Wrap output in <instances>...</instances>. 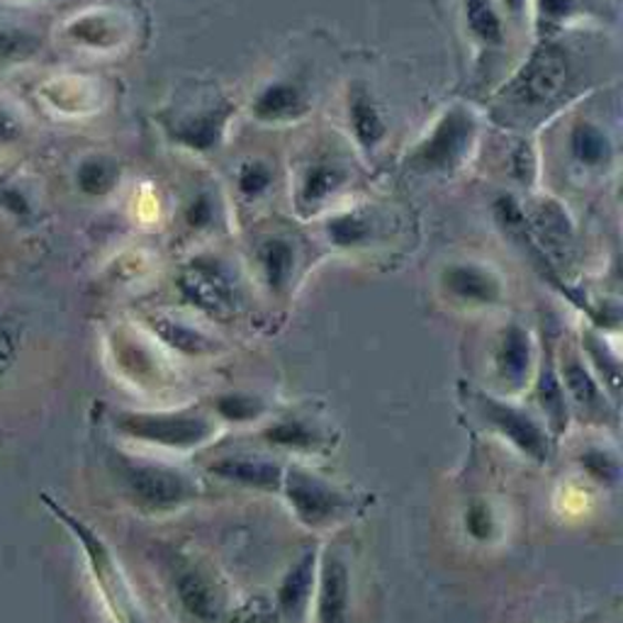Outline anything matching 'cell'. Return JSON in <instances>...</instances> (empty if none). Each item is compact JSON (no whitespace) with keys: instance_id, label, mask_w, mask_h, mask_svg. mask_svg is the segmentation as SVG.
I'll list each match as a JSON object with an SVG mask.
<instances>
[{"instance_id":"ba28073f","label":"cell","mask_w":623,"mask_h":623,"mask_svg":"<svg viewBox=\"0 0 623 623\" xmlns=\"http://www.w3.org/2000/svg\"><path fill=\"white\" fill-rule=\"evenodd\" d=\"M570 59L558 46H546L531 56V62L524 66L521 74L514 78L509 88V98L524 110H538L548 105L568 86Z\"/></svg>"},{"instance_id":"8fae6325","label":"cell","mask_w":623,"mask_h":623,"mask_svg":"<svg viewBox=\"0 0 623 623\" xmlns=\"http://www.w3.org/2000/svg\"><path fill=\"white\" fill-rule=\"evenodd\" d=\"M232 105L226 101L208 103L198 110H188L171 119L166 129L171 131V139L190 151H210L218 149L232 119Z\"/></svg>"},{"instance_id":"7a4b0ae2","label":"cell","mask_w":623,"mask_h":623,"mask_svg":"<svg viewBox=\"0 0 623 623\" xmlns=\"http://www.w3.org/2000/svg\"><path fill=\"white\" fill-rule=\"evenodd\" d=\"M281 493L291 505L295 519L315 531L331 529L349 519L358 505L349 489L297 463L285 465Z\"/></svg>"},{"instance_id":"3957f363","label":"cell","mask_w":623,"mask_h":623,"mask_svg":"<svg viewBox=\"0 0 623 623\" xmlns=\"http://www.w3.org/2000/svg\"><path fill=\"white\" fill-rule=\"evenodd\" d=\"M477 139V117L465 105H451L406 156V169L446 176L467 161Z\"/></svg>"},{"instance_id":"f1b7e54d","label":"cell","mask_w":623,"mask_h":623,"mask_svg":"<svg viewBox=\"0 0 623 623\" xmlns=\"http://www.w3.org/2000/svg\"><path fill=\"white\" fill-rule=\"evenodd\" d=\"M214 412H218L220 419L224 422H236V424H244V422H254L263 412H266V406L256 398V394H249V392H226L222 398H218V404H214Z\"/></svg>"},{"instance_id":"5b68a950","label":"cell","mask_w":623,"mask_h":623,"mask_svg":"<svg viewBox=\"0 0 623 623\" xmlns=\"http://www.w3.org/2000/svg\"><path fill=\"white\" fill-rule=\"evenodd\" d=\"M475 410L495 434L509 441L511 448L526 455V458L546 463L550 453H553V434H550L541 419L524 410V406L495 398V394L475 392Z\"/></svg>"},{"instance_id":"1f68e13d","label":"cell","mask_w":623,"mask_h":623,"mask_svg":"<svg viewBox=\"0 0 623 623\" xmlns=\"http://www.w3.org/2000/svg\"><path fill=\"white\" fill-rule=\"evenodd\" d=\"M32 46L34 42L28 38V34L0 25V66L18 62V59H25L28 54H32Z\"/></svg>"},{"instance_id":"4316f807","label":"cell","mask_w":623,"mask_h":623,"mask_svg":"<svg viewBox=\"0 0 623 623\" xmlns=\"http://www.w3.org/2000/svg\"><path fill=\"white\" fill-rule=\"evenodd\" d=\"M119 181V169L107 156H91L76 171V183L88 196H107Z\"/></svg>"},{"instance_id":"52a82bcc","label":"cell","mask_w":623,"mask_h":623,"mask_svg":"<svg viewBox=\"0 0 623 623\" xmlns=\"http://www.w3.org/2000/svg\"><path fill=\"white\" fill-rule=\"evenodd\" d=\"M178 291L186 303L210 317H230L239 305V285L230 266L212 256L190 261L178 275Z\"/></svg>"},{"instance_id":"d4e9b609","label":"cell","mask_w":623,"mask_h":623,"mask_svg":"<svg viewBox=\"0 0 623 623\" xmlns=\"http://www.w3.org/2000/svg\"><path fill=\"white\" fill-rule=\"evenodd\" d=\"M151 327L166 346L173 351H181L186 356H205L214 351V341L205 337L200 329L186 325V321L169 319V317H154Z\"/></svg>"},{"instance_id":"9c48e42d","label":"cell","mask_w":623,"mask_h":623,"mask_svg":"<svg viewBox=\"0 0 623 623\" xmlns=\"http://www.w3.org/2000/svg\"><path fill=\"white\" fill-rule=\"evenodd\" d=\"M441 291L467 307H495L505 299V283L495 268L477 261H455L441 271Z\"/></svg>"},{"instance_id":"2e32d148","label":"cell","mask_w":623,"mask_h":623,"mask_svg":"<svg viewBox=\"0 0 623 623\" xmlns=\"http://www.w3.org/2000/svg\"><path fill=\"white\" fill-rule=\"evenodd\" d=\"M568 151L572 161L587 171H599L614 161V141L609 131L592 123V119H578L568 131Z\"/></svg>"},{"instance_id":"44dd1931","label":"cell","mask_w":623,"mask_h":623,"mask_svg":"<svg viewBox=\"0 0 623 623\" xmlns=\"http://www.w3.org/2000/svg\"><path fill=\"white\" fill-rule=\"evenodd\" d=\"M349 125L353 129L356 141L363 149H376L386 137V119H382L373 95L366 86H353L349 93Z\"/></svg>"},{"instance_id":"7c38bea8","label":"cell","mask_w":623,"mask_h":623,"mask_svg":"<svg viewBox=\"0 0 623 623\" xmlns=\"http://www.w3.org/2000/svg\"><path fill=\"white\" fill-rule=\"evenodd\" d=\"M285 465L266 458V455H220L210 463V473L220 481L232 483L246 489H261V493H281Z\"/></svg>"},{"instance_id":"7402d4cb","label":"cell","mask_w":623,"mask_h":623,"mask_svg":"<svg viewBox=\"0 0 623 623\" xmlns=\"http://www.w3.org/2000/svg\"><path fill=\"white\" fill-rule=\"evenodd\" d=\"M176 592L178 599H181L183 609L196 619L210 621L214 619V614H218V594H214L212 582L202 572L193 568L183 570L176 580Z\"/></svg>"},{"instance_id":"603a6c76","label":"cell","mask_w":623,"mask_h":623,"mask_svg":"<svg viewBox=\"0 0 623 623\" xmlns=\"http://www.w3.org/2000/svg\"><path fill=\"white\" fill-rule=\"evenodd\" d=\"M373 230H376L373 220H370V214L361 208L331 214L325 226L327 239L337 249L366 246L370 239H373Z\"/></svg>"},{"instance_id":"e575fe53","label":"cell","mask_w":623,"mask_h":623,"mask_svg":"<svg viewBox=\"0 0 623 623\" xmlns=\"http://www.w3.org/2000/svg\"><path fill=\"white\" fill-rule=\"evenodd\" d=\"M0 208L15 214H25L30 210V202L22 198V193H18L13 186H8L3 178H0Z\"/></svg>"},{"instance_id":"83f0119b","label":"cell","mask_w":623,"mask_h":623,"mask_svg":"<svg viewBox=\"0 0 623 623\" xmlns=\"http://www.w3.org/2000/svg\"><path fill=\"white\" fill-rule=\"evenodd\" d=\"M580 465L582 471L596 481L599 485L604 487H616L619 477H621V465L619 458L611 451L602 448V446H587L580 453Z\"/></svg>"},{"instance_id":"8d00e7d4","label":"cell","mask_w":623,"mask_h":623,"mask_svg":"<svg viewBox=\"0 0 623 623\" xmlns=\"http://www.w3.org/2000/svg\"><path fill=\"white\" fill-rule=\"evenodd\" d=\"M497 3L505 8V13L509 18H521L526 13V8H529V0H497Z\"/></svg>"},{"instance_id":"ffe728a7","label":"cell","mask_w":623,"mask_h":623,"mask_svg":"<svg viewBox=\"0 0 623 623\" xmlns=\"http://www.w3.org/2000/svg\"><path fill=\"white\" fill-rule=\"evenodd\" d=\"M271 446L283 448V451H295V453H312L325 446V434L317 424H312L305 416H283L278 422L268 424L263 431Z\"/></svg>"},{"instance_id":"277c9868","label":"cell","mask_w":623,"mask_h":623,"mask_svg":"<svg viewBox=\"0 0 623 623\" xmlns=\"http://www.w3.org/2000/svg\"><path fill=\"white\" fill-rule=\"evenodd\" d=\"M123 481L135 505L151 514H169L190 505L200 493L196 477L178 465L154 461H127L123 465Z\"/></svg>"},{"instance_id":"30bf717a","label":"cell","mask_w":623,"mask_h":623,"mask_svg":"<svg viewBox=\"0 0 623 623\" xmlns=\"http://www.w3.org/2000/svg\"><path fill=\"white\" fill-rule=\"evenodd\" d=\"M317 623H349L351 619V572L344 558L327 550L317 566L315 587Z\"/></svg>"},{"instance_id":"e0dca14e","label":"cell","mask_w":623,"mask_h":623,"mask_svg":"<svg viewBox=\"0 0 623 623\" xmlns=\"http://www.w3.org/2000/svg\"><path fill=\"white\" fill-rule=\"evenodd\" d=\"M560 382L570 398L587 414H604L606 412V394L599 386L596 376L584 366L578 353H566L560 363Z\"/></svg>"},{"instance_id":"ac0fdd59","label":"cell","mask_w":623,"mask_h":623,"mask_svg":"<svg viewBox=\"0 0 623 623\" xmlns=\"http://www.w3.org/2000/svg\"><path fill=\"white\" fill-rule=\"evenodd\" d=\"M256 263L261 271V281L273 295L285 293L293 283L297 251L287 236H268L256 249Z\"/></svg>"},{"instance_id":"f546056e","label":"cell","mask_w":623,"mask_h":623,"mask_svg":"<svg viewBox=\"0 0 623 623\" xmlns=\"http://www.w3.org/2000/svg\"><path fill=\"white\" fill-rule=\"evenodd\" d=\"M236 188L239 193L249 200L266 196L273 188V169L271 163L261 159H249L236 169Z\"/></svg>"},{"instance_id":"6da1fadb","label":"cell","mask_w":623,"mask_h":623,"mask_svg":"<svg viewBox=\"0 0 623 623\" xmlns=\"http://www.w3.org/2000/svg\"><path fill=\"white\" fill-rule=\"evenodd\" d=\"M117 429L131 441L166 451H196L218 436V419L200 410H163V412H119Z\"/></svg>"},{"instance_id":"5bb4252c","label":"cell","mask_w":623,"mask_h":623,"mask_svg":"<svg viewBox=\"0 0 623 623\" xmlns=\"http://www.w3.org/2000/svg\"><path fill=\"white\" fill-rule=\"evenodd\" d=\"M349 181V171L346 166L329 156H317L312 159L297 178L295 202L305 214L325 208L329 198H334Z\"/></svg>"},{"instance_id":"d6a6232c","label":"cell","mask_w":623,"mask_h":623,"mask_svg":"<svg viewBox=\"0 0 623 623\" xmlns=\"http://www.w3.org/2000/svg\"><path fill=\"white\" fill-rule=\"evenodd\" d=\"M465 529L471 531L473 538L477 541H487L489 536H493L495 529V521H493V514L485 505H473L465 514Z\"/></svg>"},{"instance_id":"4fadbf2b","label":"cell","mask_w":623,"mask_h":623,"mask_svg":"<svg viewBox=\"0 0 623 623\" xmlns=\"http://www.w3.org/2000/svg\"><path fill=\"white\" fill-rule=\"evenodd\" d=\"M309 113V95L291 78H275L266 83L254 103H251V115L263 125H291L299 123Z\"/></svg>"},{"instance_id":"8992f818","label":"cell","mask_w":623,"mask_h":623,"mask_svg":"<svg viewBox=\"0 0 623 623\" xmlns=\"http://www.w3.org/2000/svg\"><path fill=\"white\" fill-rule=\"evenodd\" d=\"M56 514L68 524V529L76 534L83 550H86L91 570L95 574V582H98L101 587L103 599H105L107 609H110L115 623H144L137 599L135 594H131V587L123 574V570H119L117 560L113 558L110 548L103 543V538L95 531H91L86 524H81L78 519L71 517V514L62 509H56Z\"/></svg>"},{"instance_id":"cb8c5ba5","label":"cell","mask_w":623,"mask_h":623,"mask_svg":"<svg viewBox=\"0 0 623 623\" xmlns=\"http://www.w3.org/2000/svg\"><path fill=\"white\" fill-rule=\"evenodd\" d=\"M465 25L473 38L485 46L505 44V18L495 0H465Z\"/></svg>"},{"instance_id":"836d02e7","label":"cell","mask_w":623,"mask_h":623,"mask_svg":"<svg viewBox=\"0 0 623 623\" xmlns=\"http://www.w3.org/2000/svg\"><path fill=\"white\" fill-rule=\"evenodd\" d=\"M20 331L13 319H0V373L13 363Z\"/></svg>"},{"instance_id":"4dcf8cb0","label":"cell","mask_w":623,"mask_h":623,"mask_svg":"<svg viewBox=\"0 0 623 623\" xmlns=\"http://www.w3.org/2000/svg\"><path fill=\"white\" fill-rule=\"evenodd\" d=\"M183 220L190 230H196V232L210 230L214 220H218V202H214V198L208 193V190H200V193H196L186 202Z\"/></svg>"},{"instance_id":"9a60e30c","label":"cell","mask_w":623,"mask_h":623,"mask_svg":"<svg viewBox=\"0 0 623 623\" xmlns=\"http://www.w3.org/2000/svg\"><path fill=\"white\" fill-rule=\"evenodd\" d=\"M534 358L536 353L531 334L521 325H509L501 331L495 351V368L509 392H519L524 386H529L534 373Z\"/></svg>"},{"instance_id":"d6986e66","label":"cell","mask_w":623,"mask_h":623,"mask_svg":"<svg viewBox=\"0 0 623 623\" xmlns=\"http://www.w3.org/2000/svg\"><path fill=\"white\" fill-rule=\"evenodd\" d=\"M317 587V556L305 553L295 566L285 572V578L278 587V606L285 619H299L307 614L312 596Z\"/></svg>"},{"instance_id":"d590c367","label":"cell","mask_w":623,"mask_h":623,"mask_svg":"<svg viewBox=\"0 0 623 623\" xmlns=\"http://www.w3.org/2000/svg\"><path fill=\"white\" fill-rule=\"evenodd\" d=\"M20 135H22V127L18 123V117L0 107V147H3V144L18 141Z\"/></svg>"},{"instance_id":"484cf974","label":"cell","mask_w":623,"mask_h":623,"mask_svg":"<svg viewBox=\"0 0 623 623\" xmlns=\"http://www.w3.org/2000/svg\"><path fill=\"white\" fill-rule=\"evenodd\" d=\"M68 34L76 42L93 46V50H113L115 44H119V38H123V28L117 25L113 15L91 13L71 22Z\"/></svg>"}]
</instances>
